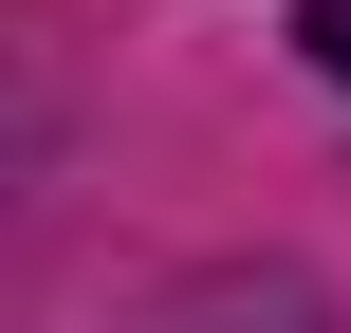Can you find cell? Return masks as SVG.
<instances>
[{
  "label": "cell",
  "mask_w": 351,
  "mask_h": 333,
  "mask_svg": "<svg viewBox=\"0 0 351 333\" xmlns=\"http://www.w3.org/2000/svg\"><path fill=\"white\" fill-rule=\"evenodd\" d=\"M296 56H315V74L351 93V0H296Z\"/></svg>",
  "instance_id": "6da1fadb"
}]
</instances>
